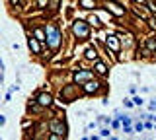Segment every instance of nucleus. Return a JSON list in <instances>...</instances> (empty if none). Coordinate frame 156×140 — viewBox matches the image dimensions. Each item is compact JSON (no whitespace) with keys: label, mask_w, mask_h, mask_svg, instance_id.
<instances>
[{"label":"nucleus","mask_w":156,"mask_h":140,"mask_svg":"<svg viewBox=\"0 0 156 140\" xmlns=\"http://www.w3.org/2000/svg\"><path fill=\"white\" fill-rule=\"evenodd\" d=\"M45 35H47V45L53 49V51H57V49L61 47V31L57 26H53V23H47L45 26Z\"/></svg>","instance_id":"obj_1"},{"label":"nucleus","mask_w":156,"mask_h":140,"mask_svg":"<svg viewBox=\"0 0 156 140\" xmlns=\"http://www.w3.org/2000/svg\"><path fill=\"white\" fill-rule=\"evenodd\" d=\"M72 33H74L78 39H88L90 37V23L82 22V20H76L72 23Z\"/></svg>","instance_id":"obj_2"},{"label":"nucleus","mask_w":156,"mask_h":140,"mask_svg":"<svg viewBox=\"0 0 156 140\" xmlns=\"http://www.w3.org/2000/svg\"><path fill=\"white\" fill-rule=\"evenodd\" d=\"M105 8H108V10L111 12L113 16H117V18H121V16H125V8H123L121 4L113 2V0H105Z\"/></svg>","instance_id":"obj_3"},{"label":"nucleus","mask_w":156,"mask_h":140,"mask_svg":"<svg viewBox=\"0 0 156 140\" xmlns=\"http://www.w3.org/2000/svg\"><path fill=\"white\" fill-rule=\"evenodd\" d=\"M94 78V72L92 70H78L74 74V82L76 84H82V82H90Z\"/></svg>","instance_id":"obj_4"},{"label":"nucleus","mask_w":156,"mask_h":140,"mask_svg":"<svg viewBox=\"0 0 156 140\" xmlns=\"http://www.w3.org/2000/svg\"><path fill=\"white\" fill-rule=\"evenodd\" d=\"M105 47H108L109 51L117 53L119 47H121V43H119V37H115V35H108V37H105Z\"/></svg>","instance_id":"obj_5"},{"label":"nucleus","mask_w":156,"mask_h":140,"mask_svg":"<svg viewBox=\"0 0 156 140\" xmlns=\"http://www.w3.org/2000/svg\"><path fill=\"white\" fill-rule=\"evenodd\" d=\"M51 132L64 136V134H67V125H64L63 121H51Z\"/></svg>","instance_id":"obj_6"},{"label":"nucleus","mask_w":156,"mask_h":140,"mask_svg":"<svg viewBox=\"0 0 156 140\" xmlns=\"http://www.w3.org/2000/svg\"><path fill=\"white\" fill-rule=\"evenodd\" d=\"M98 90H100V82H96V80H90V82H86L84 84V93H96Z\"/></svg>","instance_id":"obj_7"},{"label":"nucleus","mask_w":156,"mask_h":140,"mask_svg":"<svg viewBox=\"0 0 156 140\" xmlns=\"http://www.w3.org/2000/svg\"><path fill=\"white\" fill-rule=\"evenodd\" d=\"M53 103V97L49 96V93H41V96L37 97V105L39 107H49Z\"/></svg>","instance_id":"obj_8"},{"label":"nucleus","mask_w":156,"mask_h":140,"mask_svg":"<svg viewBox=\"0 0 156 140\" xmlns=\"http://www.w3.org/2000/svg\"><path fill=\"white\" fill-rule=\"evenodd\" d=\"M27 45H30V49L35 53V55L41 53V41H37L35 37H30V39H27Z\"/></svg>","instance_id":"obj_9"},{"label":"nucleus","mask_w":156,"mask_h":140,"mask_svg":"<svg viewBox=\"0 0 156 140\" xmlns=\"http://www.w3.org/2000/svg\"><path fill=\"white\" fill-rule=\"evenodd\" d=\"M61 96L63 97H67V99H72V97L76 96V92H74V86H67V88L61 92Z\"/></svg>","instance_id":"obj_10"},{"label":"nucleus","mask_w":156,"mask_h":140,"mask_svg":"<svg viewBox=\"0 0 156 140\" xmlns=\"http://www.w3.org/2000/svg\"><path fill=\"white\" fill-rule=\"evenodd\" d=\"M78 6L84 10H92V8H96V0H78Z\"/></svg>","instance_id":"obj_11"},{"label":"nucleus","mask_w":156,"mask_h":140,"mask_svg":"<svg viewBox=\"0 0 156 140\" xmlns=\"http://www.w3.org/2000/svg\"><path fill=\"white\" fill-rule=\"evenodd\" d=\"M84 55H86V59H88V60H96V59H98V51H96V49H92V47L86 49Z\"/></svg>","instance_id":"obj_12"},{"label":"nucleus","mask_w":156,"mask_h":140,"mask_svg":"<svg viewBox=\"0 0 156 140\" xmlns=\"http://www.w3.org/2000/svg\"><path fill=\"white\" fill-rule=\"evenodd\" d=\"M94 68H96V72L100 74V76H105V74H108V66H105L104 62H96V66H94Z\"/></svg>","instance_id":"obj_13"},{"label":"nucleus","mask_w":156,"mask_h":140,"mask_svg":"<svg viewBox=\"0 0 156 140\" xmlns=\"http://www.w3.org/2000/svg\"><path fill=\"white\" fill-rule=\"evenodd\" d=\"M33 37H35L37 41H41V43H45V41H47V35H45L43 29H35V31H33Z\"/></svg>","instance_id":"obj_14"},{"label":"nucleus","mask_w":156,"mask_h":140,"mask_svg":"<svg viewBox=\"0 0 156 140\" xmlns=\"http://www.w3.org/2000/svg\"><path fill=\"white\" fill-rule=\"evenodd\" d=\"M61 6V0H49V10L51 12H57Z\"/></svg>","instance_id":"obj_15"},{"label":"nucleus","mask_w":156,"mask_h":140,"mask_svg":"<svg viewBox=\"0 0 156 140\" xmlns=\"http://www.w3.org/2000/svg\"><path fill=\"white\" fill-rule=\"evenodd\" d=\"M146 49H148V51H156V39L154 37L146 39Z\"/></svg>","instance_id":"obj_16"},{"label":"nucleus","mask_w":156,"mask_h":140,"mask_svg":"<svg viewBox=\"0 0 156 140\" xmlns=\"http://www.w3.org/2000/svg\"><path fill=\"white\" fill-rule=\"evenodd\" d=\"M145 4H146V8H148L150 12L156 14V0H145Z\"/></svg>","instance_id":"obj_17"},{"label":"nucleus","mask_w":156,"mask_h":140,"mask_svg":"<svg viewBox=\"0 0 156 140\" xmlns=\"http://www.w3.org/2000/svg\"><path fill=\"white\" fill-rule=\"evenodd\" d=\"M88 23H92V26H96V27H100V26H101V23H100V18H98V16H90Z\"/></svg>","instance_id":"obj_18"},{"label":"nucleus","mask_w":156,"mask_h":140,"mask_svg":"<svg viewBox=\"0 0 156 140\" xmlns=\"http://www.w3.org/2000/svg\"><path fill=\"white\" fill-rule=\"evenodd\" d=\"M121 39H123V45H125V47H129V45L133 43V41H131V39H133V37H131L129 33H127V35H121Z\"/></svg>","instance_id":"obj_19"},{"label":"nucleus","mask_w":156,"mask_h":140,"mask_svg":"<svg viewBox=\"0 0 156 140\" xmlns=\"http://www.w3.org/2000/svg\"><path fill=\"white\" fill-rule=\"evenodd\" d=\"M119 119H121V121H123V126L131 125V119H129V117H125V115H119Z\"/></svg>","instance_id":"obj_20"},{"label":"nucleus","mask_w":156,"mask_h":140,"mask_svg":"<svg viewBox=\"0 0 156 140\" xmlns=\"http://www.w3.org/2000/svg\"><path fill=\"white\" fill-rule=\"evenodd\" d=\"M49 140H64V136H61V134H55V132H53L51 136H49Z\"/></svg>","instance_id":"obj_21"},{"label":"nucleus","mask_w":156,"mask_h":140,"mask_svg":"<svg viewBox=\"0 0 156 140\" xmlns=\"http://www.w3.org/2000/svg\"><path fill=\"white\" fill-rule=\"evenodd\" d=\"M142 129H145L142 123H137V125H135V130H137V132H142Z\"/></svg>","instance_id":"obj_22"},{"label":"nucleus","mask_w":156,"mask_h":140,"mask_svg":"<svg viewBox=\"0 0 156 140\" xmlns=\"http://www.w3.org/2000/svg\"><path fill=\"white\" fill-rule=\"evenodd\" d=\"M133 103H135V105H142V103H145V99H142V97H135Z\"/></svg>","instance_id":"obj_23"},{"label":"nucleus","mask_w":156,"mask_h":140,"mask_svg":"<svg viewBox=\"0 0 156 140\" xmlns=\"http://www.w3.org/2000/svg\"><path fill=\"white\" fill-rule=\"evenodd\" d=\"M123 132H127V134H133V129H131V125L123 126Z\"/></svg>","instance_id":"obj_24"},{"label":"nucleus","mask_w":156,"mask_h":140,"mask_svg":"<svg viewBox=\"0 0 156 140\" xmlns=\"http://www.w3.org/2000/svg\"><path fill=\"white\" fill-rule=\"evenodd\" d=\"M45 4H49V0H37V6H39V8H43Z\"/></svg>","instance_id":"obj_25"},{"label":"nucleus","mask_w":156,"mask_h":140,"mask_svg":"<svg viewBox=\"0 0 156 140\" xmlns=\"http://www.w3.org/2000/svg\"><path fill=\"white\" fill-rule=\"evenodd\" d=\"M145 129H154V126H152V123H150V121H146V123H145Z\"/></svg>","instance_id":"obj_26"},{"label":"nucleus","mask_w":156,"mask_h":140,"mask_svg":"<svg viewBox=\"0 0 156 140\" xmlns=\"http://www.w3.org/2000/svg\"><path fill=\"white\" fill-rule=\"evenodd\" d=\"M150 109H152V111L156 109V99H152V101H150Z\"/></svg>","instance_id":"obj_27"},{"label":"nucleus","mask_w":156,"mask_h":140,"mask_svg":"<svg viewBox=\"0 0 156 140\" xmlns=\"http://www.w3.org/2000/svg\"><path fill=\"white\" fill-rule=\"evenodd\" d=\"M148 23H150V26H152V27H154V29H156V20H154V18H152V20H150V22H148Z\"/></svg>","instance_id":"obj_28"},{"label":"nucleus","mask_w":156,"mask_h":140,"mask_svg":"<svg viewBox=\"0 0 156 140\" xmlns=\"http://www.w3.org/2000/svg\"><path fill=\"white\" fill-rule=\"evenodd\" d=\"M10 2H12V6H18V4H20V0H10Z\"/></svg>","instance_id":"obj_29"},{"label":"nucleus","mask_w":156,"mask_h":140,"mask_svg":"<svg viewBox=\"0 0 156 140\" xmlns=\"http://www.w3.org/2000/svg\"><path fill=\"white\" fill-rule=\"evenodd\" d=\"M4 123H6V119H4V117H2V115H0V126H2V125H4Z\"/></svg>","instance_id":"obj_30"},{"label":"nucleus","mask_w":156,"mask_h":140,"mask_svg":"<svg viewBox=\"0 0 156 140\" xmlns=\"http://www.w3.org/2000/svg\"><path fill=\"white\" fill-rule=\"evenodd\" d=\"M148 117H150V119H154V121H156V117H152V115H148Z\"/></svg>","instance_id":"obj_31"}]
</instances>
